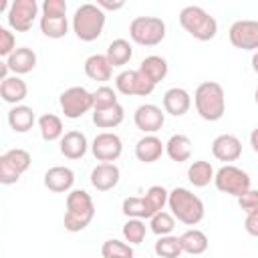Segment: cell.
<instances>
[{"label":"cell","instance_id":"1","mask_svg":"<svg viewBox=\"0 0 258 258\" xmlns=\"http://www.w3.org/2000/svg\"><path fill=\"white\" fill-rule=\"evenodd\" d=\"M194 105L204 121H220L226 113V93L216 81H204L194 91Z\"/></svg>","mask_w":258,"mask_h":258},{"label":"cell","instance_id":"2","mask_svg":"<svg viewBox=\"0 0 258 258\" xmlns=\"http://www.w3.org/2000/svg\"><path fill=\"white\" fill-rule=\"evenodd\" d=\"M167 208L173 214V218L185 226H198L206 214L202 198L187 187H173L169 191Z\"/></svg>","mask_w":258,"mask_h":258},{"label":"cell","instance_id":"3","mask_svg":"<svg viewBox=\"0 0 258 258\" xmlns=\"http://www.w3.org/2000/svg\"><path fill=\"white\" fill-rule=\"evenodd\" d=\"M95 218V204L89 191L73 189L67 194V212L62 218L64 230L69 232H83Z\"/></svg>","mask_w":258,"mask_h":258},{"label":"cell","instance_id":"4","mask_svg":"<svg viewBox=\"0 0 258 258\" xmlns=\"http://www.w3.org/2000/svg\"><path fill=\"white\" fill-rule=\"evenodd\" d=\"M105 22H107L105 12L97 4L87 2V4H81L75 10L73 20H71V26H73V32L77 34L79 40L93 42V40H97L103 34Z\"/></svg>","mask_w":258,"mask_h":258},{"label":"cell","instance_id":"5","mask_svg":"<svg viewBox=\"0 0 258 258\" xmlns=\"http://www.w3.org/2000/svg\"><path fill=\"white\" fill-rule=\"evenodd\" d=\"M181 28L196 40L208 42L218 34V20L202 6H183L179 12Z\"/></svg>","mask_w":258,"mask_h":258},{"label":"cell","instance_id":"6","mask_svg":"<svg viewBox=\"0 0 258 258\" xmlns=\"http://www.w3.org/2000/svg\"><path fill=\"white\" fill-rule=\"evenodd\" d=\"M165 30L159 16H135L129 24V36L139 46H157L165 38Z\"/></svg>","mask_w":258,"mask_h":258},{"label":"cell","instance_id":"7","mask_svg":"<svg viewBox=\"0 0 258 258\" xmlns=\"http://www.w3.org/2000/svg\"><path fill=\"white\" fill-rule=\"evenodd\" d=\"M214 185L218 191L240 198L242 194H246L252 187V179L248 175V171H244L242 167L234 165V163H226L222 165L216 175H214Z\"/></svg>","mask_w":258,"mask_h":258},{"label":"cell","instance_id":"8","mask_svg":"<svg viewBox=\"0 0 258 258\" xmlns=\"http://www.w3.org/2000/svg\"><path fill=\"white\" fill-rule=\"evenodd\" d=\"M32 163V155L26 149L14 147L8 149L0 155V183L2 185H12L20 179L22 173L28 171Z\"/></svg>","mask_w":258,"mask_h":258},{"label":"cell","instance_id":"9","mask_svg":"<svg viewBox=\"0 0 258 258\" xmlns=\"http://www.w3.org/2000/svg\"><path fill=\"white\" fill-rule=\"evenodd\" d=\"M155 85L139 71V69H125L115 77V91L125 97H149Z\"/></svg>","mask_w":258,"mask_h":258},{"label":"cell","instance_id":"10","mask_svg":"<svg viewBox=\"0 0 258 258\" xmlns=\"http://www.w3.org/2000/svg\"><path fill=\"white\" fill-rule=\"evenodd\" d=\"M60 111L67 119H81L93 109V93L85 87H69L60 93Z\"/></svg>","mask_w":258,"mask_h":258},{"label":"cell","instance_id":"11","mask_svg":"<svg viewBox=\"0 0 258 258\" xmlns=\"http://www.w3.org/2000/svg\"><path fill=\"white\" fill-rule=\"evenodd\" d=\"M38 2L36 0H14L10 2V10L6 12L8 28L14 32H28L38 16Z\"/></svg>","mask_w":258,"mask_h":258},{"label":"cell","instance_id":"12","mask_svg":"<svg viewBox=\"0 0 258 258\" xmlns=\"http://www.w3.org/2000/svg\"><path fill=\"white\" fill-rule=\"evenodd\" d=\"M91 153L101 163H115L123 153V141L113 131H101L91 143Z\"/></svg>","mask_w":258,"mask_h":258},{"label":"cell","instance_id":"13","mask_svg":"<svg viewBox=\"0 0 258 258\" xmlns=\"http://www.w3.org/2000/svg\"><path fill=\"white\" fill-rule=\"evenodd\" d=\"M228 38L234 48L256 52L258 50V20H250V18L236 20L228 30Z\"/></svg>","mask_w":258,"mask_h":258},{"label":"cell","instance_id":"14","mask_svg":"<svg viewBox=\"0 0 258 258\" xmlns=\"http://www.w3.org/2000/svg\"><path fill=\"white\" fill-rule=\"evenodd\" d=\"M133 123L145 135H155L165 123V111L153 103H143L133 113Z\"/></svg>","mask_w":258,"mask_h":258},{"label":"cell","instance_id":"15","mask_svg":"<svg viewBox=\"0 0 258 258\" xmlns=\"http://www.w3.org/2000/svg\"><path fill=\"white\" fill-rule=\"evenodd\" d=\"M212 155L224 163L238 161L242 157V141L232 133H222L212 141Z\"/></svg>","mask_w":258,"mask_h":258},{"label":"cell","instance_id":"16","mask_svg":"<svg viewBox=\"0 0 258 258\" xmlns=\"http://www.w3.org/2000/svg\"><path fill=\"white\" fill-rule=\"evenodd\" d=\"M44 187L54 194H69L75 185V171L67 165H54L44 173Z\"/></svg>","mask_w":258,"mask_h":258},{"label":"cell","instance_id":"17","mask_svg":"<svg viewBox=\"0 0 258 258\" xmlns=\"http://www.w3.org/2000/svg\"><path fill=\"white\" fill-rule=\"evenodd\" d=\"M163 111L173 117H181L191 107V95L181 87H171L163 93Z\"/></svg>","mask_w":258,"mask_h":258},{"label":"cell","instance_id":"18","mask_svg":"<svg viewBox=\"0 0 258 258\" xmlns=\"http://www.w3.org/2000/svg\"><path fill=\"white\" fill-rule=\"evenodd\" d=\"M121 179V171L115 163H97L91 171V185L97 191L113 189Z\"/></svg>","mask_w":258,"mask_h":258},{"label":"cell","instance_id":"19","mask_svg":"<svg viewBox=\"0 0 258 258\" xmlns=\"http://www.w3.org/2000/svg\"><path fill=\"white\" fill-rule=\"evenodd\" d=\"M89 141H87V135L83 133V131H77V129H73V131H67L64 135H62V139H60V145H58V149H60V153L67 157V159H81V157H85V153L89 151Z\"/></svg>","mask_w":258,"mask_h":258},{"label":"cell","instance_id":"20","mask_svg":"<svg viewBox=\"0 0 258 258\" xmlns=\"http://www.w3.org/2000/svg\"><path fill=\"white\" fill-rule=\"evenodd\" d=\"M165 153V143L157 135H143L135 143V157L141 163H155Z\"/></svg>","mask_w":258,"mask_h":258},{"label":"cell","instance_id":"21","mask_svg":"<svg viewBox=\"0 0 258 258\" xmlns=\"http://www.w3.org/2000/svg\"><path fill=\"white\" fill-rule=\"evenodd\" d=\"M0 97L8 105H22V101L28 97V87L18 75H10L8 79L0 81Z\"/></svg>","mask_w":258,"mask_h":258},{"label":"cell","instance_id":"22","mask_svg":"<svg viewBox=\"0 0 258 258\" xmlns=\"http://www.w3.org/2000/svg\"><path fill=\"white\" fill-rule=\"evenodd\" d=\"M4 62L8 64L12 75H26L30 71H34L36 67V52L28 46H18L8 58H4Z\"/></svg>","mask_w":258,"mask_h":258},{"label":"cell","instance_id":"23","mask_svg":"<svg viewBox=\"0 0 258 258\" xmlns=\"http://www.w3.org/2000/svg\"><path fill=\"white\" fill-rule=\"evenodd\" d=\"M6 119H8V125H10V129L14 133H28L36 123V115H34L32 107H28V105L10 107Z\"/></svg>","mask_w":258,"mask_h":258},{"label":"cell","instance_id":"24","mask_svg":"<svg viewBox=\"0 0 258 258\" xmlns=\"http://www.w3.org/2000/svg\"><path fill=\"white\" fill-rule=\"evenodd\" d=\"M165 153L171 161L175 163H183V161H189L191 153H194V143L187 135L183 133H175L171 135L167 141H165Z\"/></svg>","mask_w":258,"mask_h":258},{"label":"cell","instance_id":"25","mask_svg":"<svg viewBox=\"0 0 258 258\" xmlns=\"http://www.w3.org/2000/svg\"><path fill=\"white\" fill-rule=\"evenodd\" d=\"M85 75L91 81L105 83V81H111L113 67H111V62H109V58L105 54H91L85 60Z\"/></svg>","mask_w":258,"mask_h":258},{"label":"cell","instance_id":"26","mask_svg":"<svg viewBox=\"0 0 258 258\" xmlns=\"http://www.w3.org/2000/svg\"><path fill=\"white\" fill-rule=\"evenodd\" d=\"M179 242H181L183 254H191V256H200V254H204V252L210 248L208 236H206L202 230H198V228L185 230V232L179 236Z\"/></svg>","mask_w":258,"mask_h":258},{"label":"cell","instance_id":"27","mask_svg":"<svg viewBox=\"0 0 258 258\" xmlns=\"http://www.w3.org/2000/svg\"><path fill=\"white\" fill-rule=\"evenodd\" d=\"M139 71H141L153 85H157V83H161V81L167 77L169 64H167V60H165L163 56H159V54H149V56H145V58L141 60Z\"/></svg>","mask_w":258,"mask_h":258},{"label":"cell","instance_id":"28","mask_svg":"<svg viewBox=\"0 0 258 258\" xmlns=\"http://www.w3.org/2000/svg\"><path fill=\"white\" fill-rule=\"evenodd\" d=\"M105 56L109 58V62H111L113 69H115V67H125V64L133 58V46H131V42L125 40V38H115V40L109 42Z\"/></svg>","mask_w":258,"mask_h":258},{"label":"cell","instance_id":"29","mask_svg":"<svg viewBox=\"0 0 258 258\" xmlns=\"http://www.w3.org/2000/svg\"><path fill=\"white\" fill-rule=\"evenodd\" d=\"M38 131H40V137L50 143V141H60L62 135H64V127H62V119L54 113H44L38 117Z\"/></svg>","mask_w":258,"mask_h":258},{"label":"cell","instance_id":"30","mask_svg":"<svg viewBox=\"0 0 258 258\" xmlns=\"http://www.w3.org/2000/svg\"><path fill=\"white\" fill-rule=\"evenodd\" d=\"M214 167L210 161L206 159H198V161H191L189 167H187V179L194 187H206L214 181Z\"/></svg>","mask_w":258,"mask_h":258},{"label":"cell","instance_id":"31","mask_svg":"<svg viewBox=\"0 0 258 258\" xmlns=\"http://www.w3.org/2000/svg\"><path fill=\"white\" fill-rule=\"evenodd\" d=\"M125 119V109L117 103L109 109H99V111H93V123L99 127V129H115L123 123Z\"/></svg>","mask_w":258,"mask_h":258},{"label":"cell","instance_id":"32","mask_svg":"<svg viewBox=\"0 0 258 258\" xmlns=\"http://www.w3.org/2000/svg\"><path fill=\"white\" fill-rule=\"evenodd\" d=\"M121 212H123L127 218H137V220H151V218L155 216L143 196L125 198L123 204H121Z\"/></svg>","mask_w":258,"mask_h":258},{"label":"cell","instance_id":"33","mask_svg":"<svg viewBox=\"0 0 258 258\" xmlns=\"http://www.w3.org/2000/svg\"><path fill=\"white\" fill-rule=\"evenodd\" d=\"M38 26L40 32L46 38H64L69 32V18H52V16H40L38 18Z\"/></svg>","mask_w":258,"mask_h":258},{"label":"cell","instance_id":"34","mask_svg":"<svg viewBox=\"0 0 258 258\" xmlns=\"http://www.w3.org/2000/svg\"><path fill=\"white\" fill-rule=\"evenodd\" d=\"M153 250H155V256H157V258H179V256L183 254L179 236H173V234L157 238Z\"/></svg>","mask_w":258,"mask_h":258},{"label":"cell","instance_id":"35","mask_svg":"<svg viewBox=\"0 0 258 258\" xmlns=\"http://www.w3.org/2000/svg\"><path fill=\"white\" fill-rule=\"evenodd\" d=\"M123 240L131 246H137L145 240L147 236V226H145V220H137V218H129L125 224H123Z\"/></svg>","mask_w":258,"mask_h":258},{"label":"cell","instance_id":"36","mask_svg":"<svg viewBox=\"0 0 258 258\" xmlns=\"http://www.w3.org/2000/svg\"><path fill=\"white\" fill-rule=\"evenodd\" d=\"M173 228H175V218H173L171 212L161 210V212H157V214L149 220V230H151L157 238L169 236V234L173 232Z\"/></svg>","mask_w":258,"mask_h":258},{"label":"cell","instance_id":"37","mask_svg":"<svg viewBox=\"0 0 258 258\" xmlns=\"http://www.w3.org/2000/svg\"><path fill=\"white\" fill-rule=\"evenodd\" d=\"M101 256L103 258H133V246L123 242V240H105L101 246Z\"/></svg>","mask_w":258,"mask_h":258},{"label":"cell","instance_id":"38","mask_svg":"<svg viewBox=\"0 0 258 258\" xmlns=\"http://www.w3.org/2000/svg\"><path fill=\"white\" fill-rule=\"evenodd\" d=\"M117 103H119V99H117V91L113 87L101 85V87H97V91H93V111L109 109Z\"/></svg>","mask_w":258,"mask_h":258},{"label":"cell","instance_id":"39","mask_svg":"<svg viewBox=\"0 0 258 258\" xmlns=\"http://www.w3.org/2000/svg\"><path fill=\"white\" fill-rule=\"evenodd\" d=\"M143 198L147 200V204H149V208L153 210V214H157V212L165 210L167 200H169V191H167L163 185H151V187L145 191Z\"/></svg>","mask_w":258,"mask_h":258},{"label":"cell","instance_id":"40","mask_svg":"<svg viewBox=\"0 0 258 258\" xmlns=\"http://www.w3.org/2000/svg\"><path fill=\"white\" fill-rule=\"evenodd\" d=\"M40 16L64 18L67 16V2L64 0H44L40 4Z\"/></svg>","mask_w":258,"mask_h":258},{"label":"cell","instance_id":"41","mask_svg":"<svg viewBox=\"0 0 258 258\" xmlns=\"http://www.w3.org/2000/svg\"><path fill=\"white\" fill-rule=\"evenodd\" d=\"M14 50H16V36H14V32L10 28L2 26L0 28V56L8 58Z\"/></svg>","mask_w":258,"mask_h":258},{"label":"cell","instance_id":"42","mask_svg":"<svg viewBox=\"0 0 258 258\" xmlns=\"http://www.w3.org/2000/svg\"><path fill=\"white\" fill-rule=\"evenodd\" d=\"M238 206H240V210L248 216V214H254V212H258V189H248L246 194H242L240 198H238Z\"/></svg>","mask_w":258,"mask_h":258},{"label":"cell","instance_id":"43","mask_svg":"<svg viewBox=\"0 0 258 258\" xmlns=\"http://www.w3.org/2000/svg\"><path fill=\"white\" fill-rule=\"evenodd\" d=\"M244 230H246V234L258 238V212L246 216V220H244Z\"/></svg>","mask_w":258,"mask_h":258},{"label":"cell","instance_id":"44","mask_svg":"<svg viewBox=\"0 0 258 258\" xmlns=\"http://www.w3.org/2000/svg\"><path fill=\"white\" fill-rule=\"evenodd\" d=\"M97 6H99L103 12H107V10H113V12H115V10H121V8L125 6V2H123V0H113V2H111V0H97Z\"/></svg>","mask_w":258,"mask_h":258},{"label":"cell","instance_id":"45","mask_svg":"<svg viewBox=\"0 0 258 258\" xmlns=\"http://www.w3.org/2000/svg\"><path fill=\"white\" fill-rule=\"evenodd\" d=\"M250 145H252L254 153H258V127H254L250 133Z\"/></svg>","mask_w":258,"mask_h":258},{"label":"cell","instance_id":"46","mask_svg":"<svg viewBox=\"0 0 258 258\" xmlns=\"http://www.w3.org/2000/svg\"><path fill=\"white\" fill-rule=\"evenodd\" d=\"M252 71L258 75V50L252 54Z\"/></svg>","mask_w":258,"mask_h":258},{"label":"cell","instance_id":"47","mask_svg":"<svg viewBox=\"0 0 258 258\" xmlns=\"http://www.w3.org/2000/svg\"><path fill=\"white\" fill-rule=\"evenodd\" d=\"M254 101H256V105H258V87H256V91H254Z\"/></svg>","mask_w":258,"mask_h":258}]
</instances>
